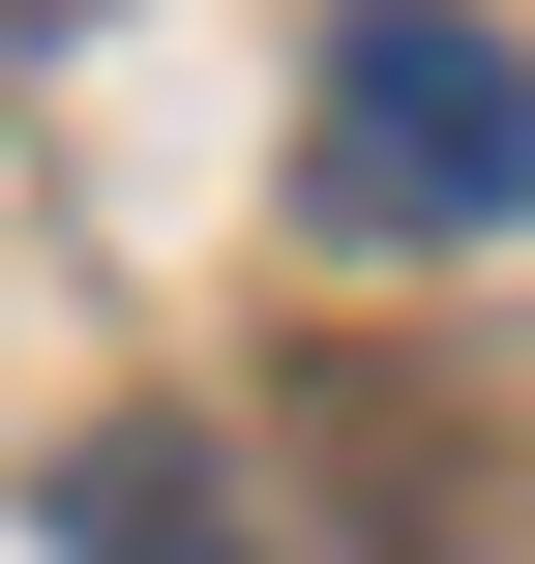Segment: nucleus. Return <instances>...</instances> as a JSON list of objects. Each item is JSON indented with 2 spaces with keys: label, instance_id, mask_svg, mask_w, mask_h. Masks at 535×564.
Masks as SVG:
<instances>
[{
  "label": "nucleus",
  "instance_id": "f257e3e1",
  "mask_svg": "<svg viewBox=\"0 0 535 564\" xmlns=\"http://www.w3.org/2000/svg\"><path fill=\"white\" fill-rule=\"evenodd\" d=\"M298 208L328 238H506L535 208V59L477 0H328L298 30Z\"/></svg>",
  "mask_w": 535,
  "mask_h": 564
}]
</instances>
